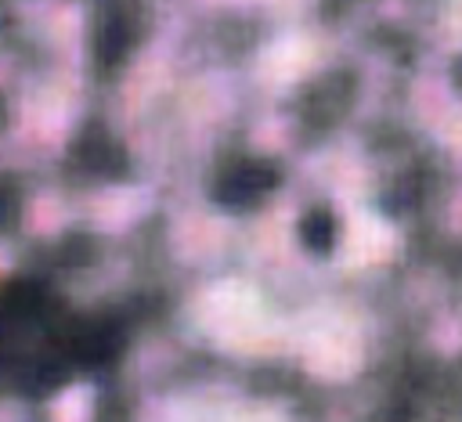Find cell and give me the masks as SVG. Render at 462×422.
I'll list each match as a JSON object with an SVG mask.
<instances>
[{"label":"cell","mask_w":462,"mask_h":422,"mask_svg":"<svg viewBox=\"0 0 462 422\" xmlns=\"http://www.w3.org/2000/svg\"><path fill=\"white\" fill-rule=\"evenodd\" d=\"M271 184H274V173H271L267 166L253 162V166H242V170L227 173L217 195H220V202H231V206H245V202H253L260 191H267Z\"/></svg>","instance_id":"6da1fadb"},{"label":"cell","mask_w":462,"mask_h":422,"mask_svg":"<svg viewBox=\"0 0 462 422\" xmlns=\"http://www.w3.org/2000/svg\"><path fill=\"white\" fill-rule=\"evenodd\" d=\"M303 245L307 249H318V252H325L328 245H332V234H336V227H332V216L325 213V209H314V213H307V220H303Z\"/></svg>","instance_id":"7a4b0ae2"}]
</instances>
